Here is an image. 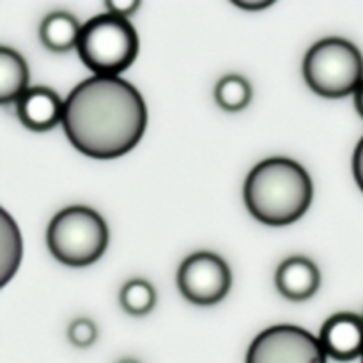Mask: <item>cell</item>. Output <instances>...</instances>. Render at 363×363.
<instances>
[{"mask_svg": "<svg viewBox=\"0 0 363 363\" xmlns=\"http://www.w3.org/2000/svg\"><path fill=\"white\" fill-rule=\"evenodd\" d=\"M275 286L284 298L291 301H305L318 293L321 273L315 262L303 255H293L280 262L275 273Z\"/></svg>", "mask_w": 363, "mask_h": 363, "instance_id": "10", "label": "cell"}, {"mask_svg": "<svg viewBox=\"0 0 363 363\" xmlns=\"http://www.w3.org/2000/svg\"><path fill=\"white\" fill-rule=\"evenodd\" d=\"M142 4L138 0H106L105 7L106 13L116 14L119 18H130L131 14H135L138 11Z\"/></svg>", "mask_w": 363, "mask_h": 363, "instance_id": "17", "label": "cell"}, {"mask_svg": "<svg viewBox=\"0 0 363 363\" xmlns=\"http://www.w3.org/2000/svg\"><path fill=\"white\" fill-rule=\"evenodd\" d=\"M319 340L330 358L353 362L363 357V319L353 312H337L323 325Z\"/></svg>", "mask_w": 363, "mask_h": 363, "instance_id": "8", "label": "cell"}, {"mask_svg": "<svg viewBox=\"0 0 363 363\" xmlns=\"http://www.w3.org/2000/svg\"><path fill=\"white\" fill-rule=\"evenodd\" d=\"M319 337L296 325H275L252 340L245 363H326Z\"/></svg>", "mask_w": 363, "mask_h": 363, "instance_id": "6", "label": "cell"}, {"mask_svg": "<svg viewBox=\"0 0 363 363\" xmlns=\"http://www.w3.org/2000/svg\"><path fill=\"white\" fill-rule=\"evenodd\" d=\"M362 363H363V357H362Z\"/></svg>", "mask_w": 363, "mask_h": 363, "instance_id": "22", "label": "cell"}, {"mask_svg": "<svg viewBox=\"0 0 363 363\" xmlns=\"http://www.w3.org/2000/svg\"><path fill=\"white\" fill-rule=\"evenodd\" d=\"M117 363H140L138 360H135V358H124V360L117 362Z\"/></svg>", "mask_w": 363, "mask_h": 363, "instance_id": "21", "label": "cell"}, {"mask_svg": "<svg viewBox=\"0 0 363 363\" xmlns=\"http://www.w3.org/2000/svg\"><path fill=\"white\" fill-rule=\"evenodd\" d=\"M67 339L77 347H91L98 340V326L87 318H78L67 328Z\"/></svg>", "mask_w": 363, "mask_h": 363, "instance_id": "16", "label": "cell"}, {"mask_svg": "<svg viewBox=\"0 0 363 363\" xmlns=\"http://www.w3.org/2000/svg\"><path fill=\"white\" fill-rule=\"evenodd\" d=\"M108 238L103 216L87 206L60 209L46 230V245L52 255L71 268L94 264L105 254Z\"/></svg>", "mask_w": 363, "mask_h": 363, "instance_id": "3", "label": "cell"}, {"mask_svg": "<svg viewBox=\"0 0 363 363\" xmlns=\"http://www.w3.org/2000/svg\"><path fill=\"white\" fill-rule=\"evenodd\" d=\"M138 34L130 20L98 14L82 27L78 55L96 77H119L138 55Z\"/></svg>", "mask_w": 363, "mask_h": 363, "instance_id": "4", "label": "cell"}, {"mask_svg": "<svg viewBox=\"0 0 363 363\" xmlns=\"http://www.w3.org/2000/svg\"><path fill=\"white\" fill-rule=\"evenodd\" d=\"M28 66L23 57L9 46L0 48V103H16L28 91Z\"/></svg>", "mask_w": 363, "mask_h": 363, "instance_id": "12", "label": "cell"}, {"mask_svg": "<svg viewBox=\"0 0 363 363\" xmlns=\"http://www.w3.org/2000/svg\"><path fill=\"white\" fill-rule=\"evenodd\" d=\"M233 275L225 259L213 252H195L177 269V287L190 303L209 307L229 294Z\"/></svg>", "mask_w": 363, "mask_h": 363, "instance_id": "7", "label": "cell"}, {"mask_svg": "<svg viewBox=\"0 0 363 363\" xmlns=\"http://www.w3.org/2000/svg\"><path fill=\"white\" fill-rule=\"evenodd\" d=\"M18 119L32 131H50L62 124L64 99L46 85L30 87L16 101Z\"/></svg>", "mask_w": 363, "mask_h": 363, "instance_id": "9", "label": "cell"}, {"mask_svg": "<svg viewBox=\"0 0 363 363\" xmlns=\"http://www.w3.org/2000/svg\"><path fill=\"white\" fill-rule=\"evenodd\" d=\"M252 96H254V91H252L250 82L236 73L222 77L215 87L216 103L220 108L230 113L247 108L252 101Z\"/></svg>", "mask_w": 363, "mask_h": 363, "instance_id": "14", "label": "cell"}, {"mask_svg": "<svg viewBox=\"0 0 363 363\" xmlns=\"http://www.w3.org/2000/svg\"><path fill=\"white\" fill-rule=\"evenodd\" d=\"M233 4L236 7H240V9L254 13V11L268 9V7H272L275 4V0H233Z\"/></svg>", "mask_w": 363, "mask_h": 363, "instance_id": "19", "label": "cell"}, {"mask_svg": "<svg viewBox=\"0 0 363 363\" xmlns=\"http://www.w3.org/2000/svg\"><path fill=\"white\" fill-rule=\"evenodd\" d=\"M303 77L321 98H346L363 84V55L347 39H319L305 55Z\"/></svg>", "mask_w": 363, "mask_h": 363, "instance_id": "5", "label": "cell"}, {"mask_svg": "<svg viewBox=\"0 0 363 363\" xmlns=\"http://www.w3.org/2000/svg\"><path fill=\"white\" fill-rule=\"evenodd\" d=\"M147 126L144 96L121 77L85 78L64 99L62 128L77 151L94 160L128 155Z\"/></svg>", "mask_w": 363, "mask_h": 363, "instance_id": "1", "label": "cell"}, {"mask_svg": "<svg viewBox=\"0 0 363 363\" xmlns=\"http://www.w3.org/2000/svg\"><path fill=\"white\" fill-rule=\"evenodd\" d=\"M20 229L9 213L2 209L0 213V286H7L9 280L16 275L21 261Z\"/></svg>", "mask_w": 363, "mask_h": 363, "instance_id": "13", "label": "cell"}, {"mask_svg": "<svg viewBox=\"0 0 363 363\" xmlns=\"http://www.w3.org/2000/svg\"><path fill=\"white\" fill-rule=\"evenodd\" d=\"M121 307L124 312L131 315H147L152 312L156 305V289L152 287L151 282L144 279H133L126 282L121 289L119 294Z\"/></svg>", "mask_w": 363, "mask_h": 363, "instance_id": "15", "label": "cell"}, {"mask_svg": "<svg viewBox=\"0 0 363 363\" xmlns=\"http://www.w3.org/2000/svg\"><path fill=\"white\" fill-rule=\"evenodd\" d=\"M353 96H354V108H357V112L360 113L363 119V84L357 89V92H354Z\"/></svg>", "mask_w": 363, "mask_h": 363, "instance_id": "20", "label": "cell"}, {"mask_svg": "<svg viewBox=\"0 0 363 363\" xmlns=\"http://www.w3.org/2000/svg\"><path fill=\"white\" fill-rule=\"evenodd\" d=\"M362 319H363V314H362Z\"/></svg>", "mask_w": 363, "mask_h": 363, "instance_id": "23", "label": "cell"}, {"mask_svg": "<svg viewBox=\"0 0 363 363\" xmlns=\"http://www.w3.org/2000/svg\"><path fill=\"white\" fill-rule=\"evenodd\" d=\"M248 213L269 227H286L308 211L314 199L312 177L291 158L262 160L248 172L243 186Z\"/></svg>", "mask_w": 363, "mask_h": 363, "instance_id": "2", "label": "cell"}, {"mask_svg": "<svg viewBox=\"0 0 363 363\" xmlns=\"http://www.w3.org/2000/svg\"><path fill=\"white\" fill-rule=\"evenodd\" d=\"M353 176L357 181L358 188L363 191V137L358 142L357 149L353 155Z\"/></svg>", "mask_w": 363, "mask_h": 363, "instance_id": "18", "label": "cell"}, {"mask_svg": "<svg viewBox=\"0 0 363 363\" xmlns=\"http://www.w3.org/2000/svg\"><path fill=\"white\" fill-rule=\"evenodd\" d=\"M82 27L74 14L67 11H53L43 18L39 25V39L43 45L55 53H66L77 48Z\"/></svg>", "mask_w": 363, "mask_h": 363, "instance_id": "11", "label": "cell"}]
</instances>
